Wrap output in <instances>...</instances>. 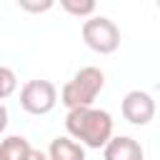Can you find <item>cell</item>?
<instances>
[{"label":"cell","mask_w":160,"mask_h":160,"mask_svg":"<svg viewBox=\"0 0 160 160\" xmlns=\"http://www.w3.org/2000/svg\"><path fill=\"white\" fill-rule=\"evenodd\" d=\"M65 130L70 140H80L85 148H105V142L112 138V118L108 110L75 108L65 115Z\"/></svg>","instance_id":"6da1fadb"},{"label":"cell","mask_w":160,"mask_h":160,"mask_svg":"<svg viewBox=\"0 0 160 160\" xmlns=\"http://www.w3.org/2000/svg\"><path fill=\"white\" fill-rule=\"evenodd\" d=\"M105 85V75L100 68H80L75 72V78L70 82L62 85L60 90V102L68 108V110H75V108H92V100L100 95Z\"/></svg>","instance_id":"7a4b0ae2"},{"label":"cell","mask_w":160,"mask_h":160,"mask_svg":"<svg viewBox=\"0 0 160 160\" xmlns=\"http://www.w3.org/2000/svg\"><path fill=\"white\" fill-rule=\"evenodd\" d=\"M82 40L92 52L110 55L120 48V30L110 18L95 15V18L82 22Z\"/></svg>","instance_id":"3957f363"},{"label":"cell","mask_w":160,"mask_h":160,"mask_svg":"<svg viewBox=\"0 0 160 160\" xmlns=\"http://www.w3.org/2000/svg\"><path fill=\"white\" fill-rule=\"evenodd\" d=\"M58 102V88L50 80H28L20 88V108L30 115H48Z\"/></svg>","instance_id":"277c9868"},{"label":"cell","mask_w":160,"mask_h":160,"mask_svg":"<svg viewBox=\"0 0 160 160\" xmlns=\"http://www.w3.org/2000/svg\"><path fill=\"white\" fill-rule=\"evenodd\" d=\"M120 112L130 125H148L155 118V100L145 90H130L120 102Z\"/></svg>","instance_id":"5b68a950"},{"label":"cell","mask_w":160,"mask_h":160,"mask_svg":"<svg viewBox=\"0 0 160 160\" xmlns=\"http://www.w3.org/2000/svg\"><path fill=\"white\" fill-rule=\"evenodd\" d=\"M102 158L105 160H145V152H142V145L135 138L118 135V138H110L105 142Z\"/></svg>","instance_id":"8992f818"},{"label":"cell","mask_w":160,"mask_h":160,"mask_svg":"<svg viewBox=\"0 0 160 160\" xmlns=\"http://www.w3.org/2000/svg\"><path fill=\"white\" fill-rule=\"evenodd\" d=\"M48 160H85V148L70 138H55L48 148Z\"/></svg>","instance_id":"52a82bcc"},{"label":"cell","mask_w":160,"mask_h":160,"mask_svg":"<svg viewBox=\"0 0 160 160\" xmlns=\"http://www.w3.org/2000/svg\"><path fill=\"white\" fill-rule=\"evenodd\" d=\"M30 142H28V138H22V135H10V138H5L2 142H0V152L5 155V160H22L28 152H30Z\"/></svg>","instance_id":"ba28073f"},{"label":"cell","mask_w":160,"mask_h":160,"mask_svg":"<svg viewBox=\"0 0 160 160\" xmlns=\"http://www.w3.org/2000/svg\"><path fill=\"white\" fill-rule=\"evenodd\" d=\"M60 8L75 18H88L95 12V2L92 0H60Z\"/></svg>","instance_id":"9c48e42d"},{"label":"cell","mask_w":160,"mask_h":160,"mask_svg":"<svg viewBox=\"0 0 160 160\" xmlns=\"http://www.w3.org/2000/svg\"><path fill=\"white\" fill-rule=\"evenodd\" d=\"M15 90H18V75H15L10 68L0 65V100L10 98Z\"/></svg>","instance_id":"30bf717a"},{"label":"cell","mask_w":160,"mask_h":160,"mask_svg":"<svg viewBox=\"0 0 160 160\" xmlns=\"http://www.w3.org/2000/svg\"><path fill=\"white\" fill-rule=\"evenodd\" d=\"M20 8H22V10H32V12H40V10H48V8H52V2H42V5H32V2H20Z\"/></svg>","instance_id":"8fae6325"},{"label":"cell","mask_w":160,"mask_h":160,"mask_svg":"<svg viewBox=\"0 0 160 160\" xmlns=\"http://www.w3.org/2000/svg\"><path fill=\"white\" fill-rule=\"evenodd\" d=\"M22 160H48V155H45L42 150H35V148H30V152H28Z\"/></svg>","instance_id":"7c38bea8"},{"label":"cell","mask_w":160,"mask_h":160,"mask_svg":"<svg viewBox=\"0 0 160 160\" xmlns=\"http://www.w3.org/2000/svg\"><path fill=\"white\" fill-rule=\"evenodd\" d=\"M5 128H8V108L0 102V135L5 132Z\"/></svg>","instance_id":"4fadbf2b"},{"label":"cell","mask_w":160,"mask_h":160,"mask_svg":"<svg viewBox=\"0 0 160 160\" xmlns=\"http://www.w3.org/2000/svg\"><path fill=\"white\" fill-rule=\"evenodd\" d=\"M0 160H5V155H2V152H0Z\"/></svg>","instance_id":"5bb4252c"}]
</instances>
